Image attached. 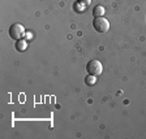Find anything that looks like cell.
<instances>
[{
  "label": "cell",
  "instance_id": "1",
  "mask_svg": "<svg viewBox=\"0 0 146 139\" xmlns=\"http://www.w3.org/2000/svg\"><path fill=\"white\" fill-rule=\"evenodd\" d=\"M26 35V30L25 27L20 24H13L12 26L9 27V36L15 40H20L24 39V36Z\"/></svg>",
  "mask_w": 146,
  "mask_h": 139
},
{
  "label": "cell",
  "instance_id": "2",
  "mask_svg": "<svg viewBox=\"0 0 146 139\" xmlns=\"http://www.w3.org/2000/svg\"><path fill=\"white\" fill-rule=\"evenodd\" d=\"M86 72H88L90 76L98 77L102 74V72H103V65H102V63L98 60H91L86 64Z\"/></svg>",
  "mask_w": 146,
  "mask_h": 139
},
{
  "label": "cell",
  "instance_id": "3",
  "mask_svg": "<svg viewBox=\"0 0 146 139\" xmlns=\"http://www.w3.org/2000/svg\"><path fill=\"white\" fill-rule=\"evenodd\" d=\"M93 26L98 33H107L110 30V21L104 17H94Z\"/></svg>",
  "mask_w": 146,
  "mask_h": 139
},
{
  "label": "cell",
  "instance_id": "4",
  "mask_svg": "<svg viewBox=\"0 0 146 139\" xmlns=\"http://www.w3.org/2000/svg\"><path fill=\"white\" fill-rule=\"evenodd\" d=\"M16 49L18 52H24L25 49L27 48V42L25 39H20V40H16V44H15Z\"/></svg>",
  "mask_w": 146,
  "mask_h": 139
},
{
  "label": "cell",
  "instance_id": "5",
  "mask_svg": "<svg viewBox=\"0 0 146 139\" xmlns=\"http://www.w3.org/2000/svg\"><path fill=\"white\" fill-rule=\"evenodd\" d=\"M104 8L102 5H97L94 9H93V14H94V17H103L104 16Z\"/></svg>",
  "mask_w": 146,
  "mask_h": 139
},
{
  "label": "cell",
  "instance_id": "6",
  "mask_svg": "<svg viewBox=\"0 0 146 139\" xmlns=\"http://www.w3.org/2000/svg\"><path fill=\"white\" fill-rule=\"evenodd\" d=\"M95 82H97V77L95 76H90V74H89V76L85 78V83L88 86H93Z\"/></svg>",
  "mask_w": 146,
  "mask_h": 139
},
{
  "label": "cell",
  "instance_id": "7",
  "mask_svg": "<svg viewBox=\"0 0 146 139\" xmlns=\"http://www.w3.org/2000/svg\"><path fill=\"white\" fill-rule=\"evenodd\" d=\"M90 3H91V0H77V4H80V5H82V7L90 5Z\"/></svg>",
  "mask_w": 146,
  "mask_h": 139
}]
</instances>
